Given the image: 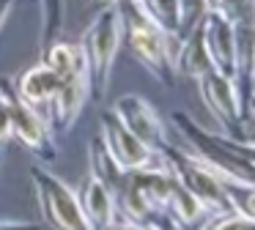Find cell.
<instances>
[{"label": "cell", "instance_id": "1", "mask_svg": "<svg viewBox=\"0 0 255 230\" xmlns=\"http://www.w3.org/2000/svg\"><path fill=\"white\" fill-rule=\"evenodd\" d=\"M121 33L127 36V47L145 69L167 88L176 82V55L181 47V36L167 30L143 0H118Z\"/></svg>", "mask_w": 255, "mask_h": 230}, {"label": "cell", "instance_id": "2", "mask_svg": "<svg viewBox=\"0 0 255 230\" xmlns=\"http://www.w3.org/2000/svg\"><path fill=\"white\" fill-rule=\"evenodd\" d=\"M118 41H121V16H118L116 3H105L91 27L83 33L80 47L88 60V82H91V96L105 99L107 85L113 77V66H116V52Z\"/></svg>", "mask_w": 255, "mask_h": 230}, {"label": "cell", "instance_id": "3", "mask_svg": "<svg viewBox=\"0 0 255 230\" xmlns=\"http://www.w3.org/2000/svg\"><path fill=\"white\" fill-rule=\"evenodd\" d=\"M30 175H33V189H36V197H39V211L50 222V228H55V230H94L83 214L77 192H72L61 178L50 175L41 164H33Z\"/></svg>", "mask_w": 255, "mask_h": 230}, {"label": "cell", "instance_id": "4", "mask_svg": "<svg viewBox=\"0 0 255 230\" xmlns=\"http://www.w3.org/2000/svg\"><path fill=\"white\" fill-rule=\"evenodd\" d=\"M102 137H105L107 148H110L113 159L121 164L127 173L132 170H165V153L148 148L145 142H140L132 131L124 126V120L116 113L102 115Z\"/></svg>", "mask_w": 255, "mask_h": 230}, {"label": "cell", "instance_id": "5", "mask_svg": "<svg viewBox=\"0 0 255 230\" xmlns=\"http://www.w3.org/2000/svg\"><path fill=\"white\" fill-rule=\"evenodd\" d=\"M6 93H8V104H11L14 134L19 137V142H22L33 156L44 159V162H52V159H55V145H52V140H50L52 126H50V120H47V115L41 113L39 107L28 104L25 99H19L8 80H6Z\"/></svg>", "mask_w": 255, "mask_h": 230}, {"label": "cell", "instance_id": "6", "mask_svg": "<svg viewBox=\"0 0 255 230\" xmlns=\"http://www.w3.org/2000/svg\"><path fill=\"white\" fill-rule=\"evenodd\" d=\"M198 85L203 88V99H206V104H209V110L225 123L228 134H233L244 120L242 96H239L236 82L228 74H222L220 69H209L198 80Z\"/></svg>", "mask_w": 255, "mask_h": 230}, {"label": "cell", "instance_id": "7", "mask_svg": "<svg viewBox=\"0 0 255 230\" xmlns=\"http://www.w3.org/2000/svg\"><path fill=\"white\" fill-rule=\"evenodd\" d=\"M116 115L124 120V126H127L140 142H145V145L154 148V151H165V145H167L165 126H162L156 110L151 107L145 99L134 96V93L121 96L116 102Z\"/></svg>", "mask_w": 255, "mask_h": 230}, {"label": "cell", "instance_id": "8", "mask_svg": "<svg viewBox=\"0 0 255 230\" xmlns=\"http://www.w3.org/2000/svg\"><path fill=\"white\" fill-rule=\"evenodd\" d=\"M88 96H91L88 69H77V71H72V74L61 77L58 91L50 102V118H47L58 134H63V131L77 120V115H80V110H83V104L88 102Z\"/></svg>", "mask_w": 255, "mask_h": 230}, {"label": "cell", "instance_id": "9", "mask_svg": "<svg viewBox=\"0 0 255 230\" xmlns=\"http://www.w3.org/2000/svg\"><path fill=\"white\" fill-rule=\"evenodd\" d=\"M80 206H83L85 219L91 222L94 230H107L116 222V197L105 186V181L96 173H91L85 178V186L80 189Z\"/></svg>", "mask_w": 255, "mask_h": 230}, {"label": "cell", "instance_id": "10", "mask_svg": "<svg viewBox=\"0 0 255 230\" xmlns=\"http://www.w3.org/2000/svg\"><path fill=\"white\" fill-rule=\"evenodd\" d=\"M58 82H61V77H58L47 63H39V66H33V69H25L22 74L17 77L14 91H17L19 99H25L28 104H33V107L41 110V107H50L52 96H55V91H58Z\"/></svg>", "mask_w": 255, "mask_h": 230}, {"label": "cell", "instance_id": "11", "mask_svg": "<svg viewBox=\"0 0 255 230\" xmlns=\"http://www.w3.org/2000/svg\"><path fill=\"white\" fill-rule=\"evenodd\" d=\"M228 206L231 211L242 214L247 219H255V184H242V181H222Z\"/></svg>", "mask_w": 255, "mask_h": 230}, {"label": "cell", "instance_id": "12", "mask_svg": "<svg viewBox=\"0 0 255 230\" xmlns=\"http://www.w3.org/2000/svg\"><path fill=\"white\" fill-rule=\"evenodd\" d=\"M39 8H41V36H39V44H41V49H47L58 38V33H61V25H63V0H39Z\"/></svg>", "mask_w": 255, "mask_h": 230}, {"label": "cell", "instance_id": "13", "mask_svg": "<svg viewBox=\"0 0 255 230\" xmlns=\"http://www.w3.org/2000/svg\"><path fill=\"white\" fill-rule=\"evenodd\" d=\"M145 8L167 27V30L178 33V19H181V0H143Z\"/></svg>", "mask_w": 255, "mask_h": 230}, {"label": "cell", "instance_id": "14", "mask_svg": "<svg viewBox=\"0 0 255 230\" xmlns=\"http://www.w3.org/2000/svg\"><path fill=\"white\" fill-rule=\"evenodd\" d=\"M14 137L11 129V104H8V93H6V80H0V145L8 142Z\"/></svg>", "mask_w": 255, "mask_h": 230}, {"label": "cell", "instance_id": "15", "mask_svg": "<svg viewBox=\"0 0 255 230\" xmlns=\"http://www.w3.org/2000/svg\"><path fill=\"white\" fill-rule=\"evenodd\" d=\"M0 230H39L33 225H22V222H0Z\"/></svg>", "mask_w": 255, "mask_h": 230}, {"label": "cell", "instance_id": "16", "mask_svg": "<svg viewBox=\"0 0 255 230\" xmlns=\"http://www.w3.org/2000/svg\"><path fill=\"white\" fill-rule=\"evenodd\" d=\"M11 3H14V0H0V27H3V22H6L8 11H11Z\"/></svg>", "mask_w": 255, "mask_h": 230}, {"label": "cell", "instance_id": "17", "mask_svg": "<svg viewBox=\"0 0 255 230\" xmlns=\"http://www.w3.org/2000/svg\"><path fill=\"white\" fill-rule=\"evenodd\" d=\"M247 230H255V219H250V228Z\"/></svg>", "mask_w": 255, "mask_h": 230}, {"label": "cell", "instance_id": "18", "mask_svg": "<svg viewBox=\"0 0 255 230\" xmlns=\"http://www.w3.org/2000/svg\"><path fill=\"white\" fill-rule=\"evenodd\" d=\"M99 3H118V0H99Z\"/></svg>", "mask_w": 255, "mask_h": 230}, {"label": "cell", "instance_id": "19", "mask_svg": "<svg viewBox=\"0 0 255 230\" xmlns=\"http://www.w3.org/2000/svg\"><path fill=\"white\" fill-rule=\"evenodd\" d=\"M0 162H3V156H0Z\"/></svg>", "mask_w": 255, "mask_h": 230}]
</instances>
